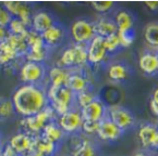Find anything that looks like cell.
Listing matches in <instances>:
<instances>
[{
    "label": "cell",
    "instance_id": "6da1fadb",
    "mask_svg": "<svg viewBox=\"0 0 158 156\" xmlns=\"http://www.w3.org/2000/svg\"><path fill=\"white\" fill-rule=\"evenodd\" d=\"M11 100L16 114L23 118L37 114L49 105L46 89L42 85L22 84L13 92Z\"/></svg>",
    "mask_w": 158,
    "mask_h": 156
},
{
    "label": "cell",
    "instance_id": "7a4b0ae2",
    "mask_svg": "<svg viewBox=\"0 0 158 156\" xmlns=\"http://www.w3.org/2000/svg\"><path fill=\"white\" fill-rule=\"evenodd\" d=\"M46 93L49 105L57 116H61L75 107V94L69 88L48 86Z\"/></svg>",
    "mask_w": 158,
    "mask_h": 156
},
{
    "label": "cell",
    "instance_id": "3957f363",
    "mask_svg": "<svg viewBox=\"0 0 158 156\" xmlns=\"http://www.w3.org/2000/svg\"><path fill=\"white\" fill-rule=\"evenodd\" d=\"M56 116L57 115L52 107L48 105L37 114L22 118L21 124L23 126L24 131L33 135H40L46 125H48L52 120H56Z\"/></svg>",
    "mask_w": 158,
    "mask_h": 156
},
{
    "label": "cell",
    "instance_id": "277c9868",
    "mask_svg": "<svg viewBox=\"0 0 158 156\" xmlns=\"http://www.w3.org/2000/svg\"><path fill=\"white\" fill-rule=\"evenodd\" d=\"M26 40L28 45V51L24 60L44 64L48 57L49 48L45 44L42 35L34 32L33 29H30L26 35Z\"/></svg>",
    "mask_w": 158,
    "mask_h": 156
},
{
    "label": "cell",
    "instance_id": "5b68a950",
    "mask_svg": "<svg viewBox=\"0 0 158 156\" xmlns=\"http://www.w3.org/2000/svg\"><path fill=\"white\" fill-rule=\"evenodd\" d=\"M47 75L45 64L25 61L19 69V77L26 85H42V81Z\"/></svg>",
    "mask_w": 158,
    "mask_h": 156
},
{
    "label": "cell",
    "instance_id": "8992f818",
    "mask_svg": "<svg viewBox=\"0 0 158 156\" xmlns=\"http://www.w3.org/2000/svg\"><path fill=\"white\" fill-rule=\"evenodd\" d=\"M70 35L74 44L87 45L96 36L94 22L86 18H79L70 27Z\"/></svg>",
    "mask_w": 158,
    "mask_h": 156
},
{
    "label": "cell",
    "instance_id": "52a82bcc",
    "mask_svg": "<svg viewBox=\"0 0 158 156\" xmlns=\"http://www.w3.org/2000/svg\"><path fill=\"white\" fill-rule=\"evenodd\" d=\"M107 117L123 132L130 130L135 125V117L133 113L122 105L108 106Z\"/></svg>",
    "mask_w": 158,
    "mask_h": 156
},
{
    "label": "cell",
    "instance_id": "ba28073f",
    "mask_svg": "<svg viewBox=\"0 0 158 156\" xmlns=\"http://www.w3.org/2000/svg\"><path fill=\"white\" fill-rule=\"evenodd\" d=\"M56 120L65 135H74V133L81 131L82 125L84 122L81 112L77 107L70 110L69 112L61 116H58Z\"/></svg>",
    "mask_w": 158,
    "mask_h": 156
},
{
    "label": "cell",
    "instance_id": "9c48e42d",
    "mask_svg": "<svg viewBox=\"0 0 158 156\" xmlns=\"http://www.w3.org/2000/svg\"><path fill=\"white\" fill-rule=\"evenodd\" d=\"M2 5L13 18L21 20L23 23H25L31 28L34 13H33L30 3L25 2V1H5V2H2Z\"/></svg>",
    "mask_w": 158,
    "mask_h": 156
},
{
    "label": "cell",
    "instance_id": "30bf717a",
    "mask_svg": "<svg viewBox=\"0 0 158 156\" xmlns=\"http://www.w3.org/2000/svg\"><path fill=\"white\" fill-rule=\"evenodd\" d=\"M108 55L105 47L104 38L95 36L87 44V62L92 65H98L102 63Z\"/></svg>",
    "mask_w": 158,
    "mask_h": 156
},
{
    "label": "cell",
    "instance_id": "8fae6325",
    "mask_svg": "<svg viewBox=\"0 0 158 156\" xmlns=\"http://www.w3.org/2000/svg\"><path fill=\"white\" fill-rule=\"evenodd\" d=\"M107 108L108 106L97 98L87 106L81 108L80 112L84 120H91V122H102L104 118L107 117Z\"/></svg>",
    "mask_w": 158,
    "mask_h": 156
},
{
    "label": "cell",
    "instance_id": "7c38bea8",
    "mask_svg": "<svg viewBox=\"0 0 158 156\" xmlns=\"http://www.w3.org/2000/svg\"><path fill=\"white\" fill-rule=\"evenodd\" d=\"M58 150V144L48 141L42 135H35L30 152L26 156H54Z\"/></svg>",
    "mask_w": 158,
    "mask_h": 156
},
{
    "label": "cell",
    "instance_id": "4fadbf2b",
    "mask_svg": "<svg viewBox=\"0 0 158 156\" xmlns=\"http://www.w3.org/2000/svg\"><path fill=\"white\" fill-rule=\"evenodd\" d=\"M122 135H123V131L121 130L118 126H116L108 117H106L102 122H99V128H98L96 135L102 141L114 142V141L119 140L122 137Z\"/></svg>",
    "mask_w": 158,
    "mask_h": 156
},
{
    "label": "cell",
    "instance_id": "5bb4252c",
    "mask_svg": "<svg viewBox=\"0 0 158 156\" xmlns=\"http://www.w3.org/2000/svg\"><path fill=\"white\" fill-rule=\"evenodd\" d=\"M34 137L35 135L22 130L12 135L8 143L15 150L20 156H26L32 147Z\"/></svg>",
    "mask_w": 158,
    "mask_h": 156
},
{
    "label": "cell",
    "instance_id": "9a60e30c",
    "mask_svg": "<svg viewBox=\"0 0 158 156\" xmlns=\"http://www.w3.org/2000/svg\"><path fill=\"white\" fill-rule=\"evenodd\" d=\"M56 23V20L50 12L46 11V10H38L33 14L31 29L42 35Z\"/></svg>",
    "mask_w": 158,
    "mask_h": 156
},
{
    "label": "cell",
    "instance_id": "2e32d148",
    "mask_svg": "<svg viewBox=\"0 0 158 156\" xmlns=\"http://www.w3.org/2000/svg\"><path fill=\"white\" fill-rule=\"evenodd\" d=\"M67 88H69L74 94L89 89V81L81 71L70 69V75L67 81Z\"/></svg>",
    "mask_w": 158,
    "mask_h": 156
},
{
    "label": "cell",
    "instance_id": "e0dca14e",
    "mask_svg": "<svg viewBox=\"0 0 158 156\" xmlns=\"http://www.w3.org/2000/svg\"><path fill=\"white\" fill-rule=\"evenodd\" d=\"M139 67L142 73L153 76L158 74V54L155 51H147L139 55Z\"/></svg>",
    "mask_w": 158,
    "mask_h": 156
},
{
    "label": "cell",
    "instance_id": "ac0fdd59",
    "mask_svg": "<svg viewBox=\"0 0 158 156\" xmlns=\"http://www.w3.org/2000/svg\"><path fill=\"white\" fill-rule=\"evenodd\" d=\"M42 37L44 39L46 46L50 49L54 48V47H57L62 42V40L65 37V30L63 28V26L56 23L50 28H48L45 33H43Z\"/></svg>",
    "mask_w": 158,
    "mask_h": 156
},
{
    "label": "cell",
    "instance_id": "d6986e66",
    "mask_svg": "<svg viewBox=\"0 0 158 156\" xmlns=\"http://www.w3.org/2000/svg\"><path fill=\"white\" fill-rule=\"evenodd\" d=\"M70 75V69L61 67L59 65L52 66L47 71L49 79V86L52 87H65L68 78Z\"/></svg>",
    "mask_w": 158,
    "mask_h": 156
},
{
    "label": "cell",
    "instance_id": "ffe728a7",
    "mask_svg": "<svg viewBox=\"0 0 158 156\" xmlns=\"http://www.w3.org/2000/svg\"><path fill=\"white\" fill-rule=\"evenodd\" d=\"M72 156H98L97 146L87 138H80L72 146Z\"/></svg>",
    "mask_w": 158,
    "mask_h": 156
},
{
    "label": "cell",
    "instance_id": "44dd1931",
    "mask_svg": "<svg viewBox=\"0 0 158 156\" xmlns=\"http://www.w3.org/2000/svg\"><path fill=\"white\" fill-rule=\"evenodd\" d=\"M94 27H95L96 36L102 37V38H106L110 35L118 33V28H117L114 18H108V16H102L98 18L97 21L94 22Z\"/></svg>",
    "mask_w": 158,
    "mask_h": 156
},
{
    "label": "cell",
    "instance_id": "7402d4cb",
    "mask_svg": "<svg viewBox=\"0 0 158 156\" xmlns=\"http://www.w3.org/2000/svg\"><path fill=\"white\" fill-rule=\"evenodd\" d=\"M158 133V127L153 124H143L137 131V138L144 149H151L156 135Z\"/></svg>",
    "mask_w": 158,
    "mask_h": 156
},
{
    "label": "cell",
    "instance_id": "603a6c76",
    "mask_svg": "<svg viewBox=\"0 0 158 156\" xmlns=\"http://www.w3.org/2000/svg\"><path fill=\"white\" fill-rule=\"evenodd\" d=\"M43 138L47 139L48 141L52 143L59 144L61 141L63 140V138L65 137V133L63 132V130L60 128V126L58 125L57 120H52L48 125H46V127L44 128V130L40 133Z\"/></svg>",
    "mask_w": 158,
    "mask_h": 156
},
{
    "label": "cell",
    "instance_id": "cb8c5ba5",
    "mask_svg": "<svg viewBox=\"0 0 158 156\" xmlns=\"http://www.w3.org/2000/svg\"><path fill=\"white\" fill-rule=\"evenodd\" d=\"M114 21L118 32H131L134 27V16L127 10H119L116 12Z\"/></svg>",
    "mask_w": 158,
    "mask_h": 156
},
{
    "label": "cell",
    "instance_id": "d4e9b609",
    "mask_svg": "<svg viewBox=\"0 0 158 156\" xmlns=\"http://www.w3.org/2000/svg\"><path fill=\"white\" fill-rule=\"evenodd\" d=\"M143 37L146 45L155 52H158V22L146 24L143 30Z\"/></svg>",
    "mask_w": 158,
    "mask_h": 156
},
{
    "label": "cell",
    "instance_id": "484cf974",
    "mask_svg": "<svg viewBox=\"0 0 158 156\" xmlns=\"http://www.w3.org/2000/svg\"><path fill=\"white\" fill-rule=\"evenodd\" d=\"M107 75H108V77H109L110 80L120 83V81L126 80L127 78H128L129 68L124 63L114 62L108 66Z\"/></svg>",
    "mask_w": 158,
    "mask_h": 156
},
{
    "label": "cell",
    "instance_id": "4316f807",
    "mask_svg": "<svg viewBox=\"0 0 158 156\" xmlns=\"http://www.w3.org/2000/svg\"><path fill=\"white\" fill-rule=\"evenodd\" d=\"M22 59L14 51V49L6 40L5 42L0 44V66H9L13 64L16 60Z\"/></svg>",
    "mask_w": 158,
    "mask_h": 156
},
{
    "label": "cell",
    "instance_id": "83f0119b",
    "mask_svg": "<svg viewBox=\"0 0 158 156\" xmlns=\"http://www.w3.org/2000/svg\"><path fill=\"white\" fill-rule=\"evenodd\" d=\"M7 41L9 45L14 49L18 55L22 59H24L28 51V45L27 40H26V36H22V35H12L9 34L7 38Z\"/></svg>",
    "mask_w": 158,
    "mask_h": 156
},
{
    "label": "cell",
    "instance_id": "f1b7e54d",
    "mask_svg": "<svg viewBox=\"0 0 158 156\" xmlns=\"http://www.w3.org/2000/svg\"><path fill=\"white\" fill-rule=\"evenodd\" d=\"M15 113L12 100L1 96L0 98V122H6L10 119L11 117L14 116Z\"/></svg>",
    "mask_w": 158,
    "mask_h": 156
},
{
    "label": "cell",
    "instance_id": "f546056e",
    "mask_svg": "<svg viewBox=\"0 0 158 156\" xmlns=\"http://www.w3.org/2000/svg\"><path fill=\"white\" fill-rule=\"evenodd\" d=\"M96 99H97V96L91 89L85 90V91H82L80 93L75 94V106H77V108L81 110V108L87 106Z\"/></svg>",
    "mask_w": 158,
    "mask_h": 156
},
{
    "label": "cell",
    "instance_id": "4dcf8cb0",
    "mask_svg": "<svg viewBox=\"0 0 158 156\" xmlns=\"http://www.w3.org/2000/svg\"><path fill=\"white\" fill-rule=\"evenodd\" d=\"M9 34L12 35H22V36H26L28 33V30L31 29L25 23L19 20V18H13L10 22V24L7 27Z\"/></svg>",
    "mask_w": 158,
    "mask_h": 156
},
{
    "label": "cell",
    "instance_id": "1f68e13d",
    "mask_svg": "<svg viewBox=\"0 0 158 156\" xmlns=\"http://www.w3.org/2000/svg\"><path fill=\"white\" fill-rule=\"evenodd\" d=\"M104 42H105V47H106V50H107L108 54H112V53L117 52V51L121 48L118 34L110 35V36L104 38Z\"/></svg>",
    "mask_w": 158,
    "mask_h": 156
},
{
    "label": "cell",
    "instance_id": "d6a6232c",
    "mask_svg": "<svg viewBox=\"0 0 158 156\" xmlns=\"http://www.w3.org/2000/svg\"><path fill=\"white\" fill-rule=\"evenodd\" d=\"M117 34H118L121 48H129V47H131L133 45L135 39L134 30H131V32H118Z\"/></svg>",
    "mask_w": 158,
    "mask_h": 156
},
{
    "label": "cell",
    "instance_id": "836d02e7",
    "mask_svg": "<svg viewBox=\"0 0 158 156\" xmlns=\"http://www.w3.org/2000/svg\"><path fill=\"white\" fill-rule=\"evenodd\" d=\"M91 7L98 13L105 14L114 7V1H92Z\"/></svg>",
    "mask_w": 158,
    "mask_h": 156
},
{
    "label": "cell",
    "instance_id": "e575fe53",
    "mask_svg": "<svg viewBox=\"0 0 158 156\" xmlns=\"http://www.w3.org/2000/svg\"><path fill=\"white\" fill-rule=\"evenodd\" d=\"M98 128H99V122H91V120H84L82 125L81 131L84 135L92 137V135H97Z\"/></svg>",
    "mask_w": 158,
    "mask_h": 156
},
{
    "label": "cell",
    "instance_id": "d590c367",
    "mask_svg": "<svg viewBox=\"0 0 158 156\" xmlns=\"http://www.w3.org/2000/svg\"><path fill=\"white\" fill-rule=\"evenodd\" d=\"M13 16L10 14V12L3 7L2 3H0V26L7 28Z\"/></svg>",
    "mask_w": 158,
    "mask_h": 156
},
{
    "label": "cell",
    "instance_id": "8d00e7d4",
    "mask_svg": "<svg viewBox=\"0 0 158 156\" xmlns=\"http://www.w3.org/2000/svg\"><path fill=\"white\" fill-rule=\"evenodd\" d=\"M2 156H20V155L16 153V151L9 143H6L5 145H2Z\"/></svg>",
    "mask_w": 158,
    "mask_h": 156
},
{
    "label": "cell",
    "instance_id": "74e56055",
    "mask_svg": "<svg viewBox=\"0 0 158 156\" xmlns=\"http://www.w3.org/2000/svg\"><path fill=\"white\" fill-rule=\"evenodd\" d=\"M144 6L151 11H157L158 10V1H144Z\"/></svg>",
    "mask_w": 158,
    "mask_h": 156
},
{
    "label": "cell",
    "instance_id": "f35d334b",
    "mask_svg": "<svg viewBox=\"0 0 158 156\" xmlns=\"http://www.w3.org/2000/svg\"><path fill=\"white\" fill-rule=\"evenodd\" d=\"M8 36H9V32H8L7 28L0 26V44L5 42L6 40H7Z\"/></svg>",
    "mask_w": 158,
    "mask_h": 156
},
{
    "label": "cell",
    "instance_id": "ab89813d",
    "mask_svg": "<svg viewBox=\"0 0 158 156\" xmlns=\"http://www.w3.org/2000/svg\"><path fill=\"white\" fill-rule=\"evenodd\" d=\"M149 108H151L152 113H153L155 116L158 117V105L155 104L153 101H149Z\"/></svg>",
    "mask_w": 158,
    "mask_h": 156
},
{
    "label": "cell",
    "instance_id": "60d3db41",
    "mask_svg": "<svg viewBox=\"0 0 158 156\" xmlns=\"http://www.w3.org/2000/svg\"><path fill=\"white\" fill-rule=\"evenodd\" d=\"M151 101H153L154 103L157 104V105H158V87L155 88V90H154L153 93H152Z\"/></svg>",
    "mask_w": 158,
    "mask_h": 156
},
{
    "label": "cell",
    "instance_id": "b9f144b4",
    "mask_svg": "<svg viewBox=\"0 0 158 156\" xmlns=\"http://www.w3.org/2000/svg\"><path fill=\"white\" fill-rule=\"evenodd\" d=\"M133 156H153V155L146 151H139V152H136Z\"/></svg>",
    "mask_w": 158,
    "mask_h": 156
},
{
    "label": "cell",
    "instance_id": "7bdbcfd3",
    "mask_svg": "<svg viewBox=\"0 0 158 156\" xmlns=\"http://www.w3.org/2000/svg\"><path fill=\"white\" fill-rule=\"evenodd\" d=\"M151 149H153V150H157V151H158V133H157V135H156L155 139H154L153 144H152V147H151Z\"/></svg>",
    "mask_w": 158,
    "mask_h": 156
},
{
    "label": "cell",
    "instance_id": "ee69618b",
    "mask_svg": "<svg viewBox=\"0 0 158 156\" xmlns=\"http://www.w3.org/2000/svg\"><path fill=\"white\" fill-rule=\"evenodd\" d=\"M2 155V145H0V156Z\"/></svg>",
    "mask_w": 158,
    "mask_h": 156
},
{
    "label": "cell",
    "instance_id": "f6af8a7d",
    "mask_svg": "<svg viewBox=\"0 0 158 156\" xmlns=\"http://www.w3.org/2000/svg\"><path fill=\"white\" fill-rule=\"evenodd\" d=\"M1 140H2V137H1V133H0V145H2L1 144Z\"/></svg>",
    "mask_w": 158,
    "mask_h": 156
},
{
    "label": "cell",
    "instance_id": "bcb514c9",
    "mask_svg": "<svg viewBox=\"0 0 158 156\" xmlns=\"http://www.w3.org/2000/svg\"><path fill=\"white\" fill-rule=\"evenodd\" d=\"M157 156H158V152H157Z\"/></svg>",
    "mask_w": 158,
    "mask_h": 156
},
{
    "label": "cell",
    "instance_id": "7dc6e473",
    "mask_svg": "<svg viewBox=\"0 0 158 156\" xmlns=\"http://www.w3.org/2000/svg\"><path fill=\"white\" fill-rule=\"evenodd\" d=\"M157 54H158V52H157Z\"/></svg>",
    "mask_w": 158,
    "mask_h": 156
},
{
    "label": "cell",
    "instance_id": "c3c4849f",
    "mask_svg": "<svg viewBox=\"0 0 158 156\" xmlns=\"http://www.w3.org/2000/svg\"><path fill=\"white\" fill-rule=\"evenodd\" d=\"M1 156H2V155H1Z\"/></svg>",
    "mask_w": 158,
    "mask_h": 156
}]
</instances>
